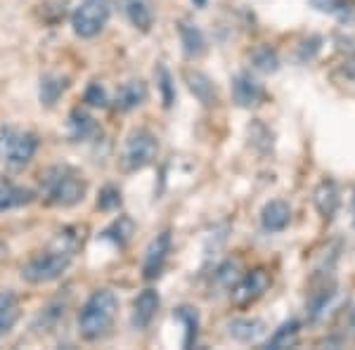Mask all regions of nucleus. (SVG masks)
<instances>
[{"mask_svg":"<svg viewBox=\"0 0 355 350\" xmlns=\"http://www.w3.org/2000/svg\"><path fill=\"white\" fill-rule=\"evenodd\" d=\"M119 313V298L112 289H97L78 313V331L85 341H100L110 334Z\"/></svg>","mask_w":355,"mask_h":350,"instance_id":"1","label":"nucleus"},{"mask_svg":"<svg viewBox=\"0 0 355 350\" xmlns=\"http://www.w3.org/2000/svg\"><path fill=\"white\" fill-rule=\"evenodd\" d=\"M85 192H88V185H85L83 175L69 166H55L43 177V197L62 209L81 204Z\"/></svg>","mask_w":355,"mask_h":350,"instance_id":"2","label":"nucleus"},{"mask_svg":"<svg viewBox=\"0 0 355 350\" xmlns=\"http://www.w3.org/2000/svg\"><path fill=\"white\" fill-rule=\"evenodd\" d=\"M71 261H73L71 249H64V246L43 251V254L33 256L31 261L21 268V279L28 284H50L67 272Z\"/></svg>","mask_w":355,"mask_h":350,"instance_id":"3","label":"nucleus"},{"mask_svg":"<svg viewBox=\"0 0 355 350\" xmlns=\"http://www.w3.org/2000/svg\"><path fill=\"white\" fill-rule=\"evenodd\" d=\"M38 152V137L28 130L17 128H0V161L21 168L36 157Z\"/></svg>","mask_w":355,"mask_h":350,"instance_id":"4","label":"nucleus"},{"mask_svg":"<svg viewBox=\"0 0 355 350\" xmlns=\"http://www.w3.org/2000/svg\"><path fill=\"white\" fill-rule=\"evenodd\" d=\"M112 17V0H81L71 15V28L78 38H95Z\"/></svg>","mask_w":355,"mask_h":350,"instance_id":"5","label":"nucleus"},{"mask_svg":"<svg viewBox=\"0 0 355 350\" xmlns=\"http://www.w3.org/2000/svg\"><path fill=\"white\" fill-rule=\"evenodd\" d=\"M159 157V140L152 130L137 128L128 137H125L123 154H121V164L128 173L142 170L147 166H152Z\"/></svg>","mask_w":355,"mask_h":350,"instance_id":"6","label":"nucleus"},{"mask_svg":"<svg viewBox=\"0 0 355 350\" xmlns=\"http://www.w3.org/2000/svg\"><path fill=\"white\" fill-rule=\"evenodd\" d=\"M171 246H173V237H171V229H164L157 237L152 239L150 246L145 251V261H142V274L145 279H157L164 272V265L168 261Z\"/></svg>","mask_w":355,"mask_h":350,"instance_id":"7","label":"nucleus"},{"mask_svg":"<svg viewBox=\"0 0 355 350\" xmlns=\"http://www.w3.org/2000/svg\"><path fill=\"white\" fill-rule=\"evenodd\" d=\"M268 286H270V274L259 268V270H254V272L244 274V277L232 286V301L237 303V306H249V303H254L256 298H261L266 294Z\"/></svg>","mask_w":355,"mask_h":350,"instance_id":"8","label":"nucleus"},{"mask_svg":"<svg viewBox=\"0 0 355 350\" xmlns=\"http://www.w3.org/2000/svg\"><path fill=\"white\" fill-rule=\"evenodd\" d=\"M159 308H162V296H159L157 289H145L140 291L133 303V315H130V322L137 331L150 329L152 322L157 320Z\"/></svg>","mask_w":355,"mask_h":350,"instance_id":"9","label":"nucleus"},{"mask_svg":"<svg viewBox=\"0 0 355 350\" xmlns=\"http://www.w3.org/2000/svg\"><path fill=\"white\" fill-rule=\"evenodd\" d=\"M232 97L239 107L251 109V107L261 105L263 97H266V90H263V85L256 81L251 73L242 71L232 78Z\"/></svg>","mask_w":355,"mask_h":350,"instance_id":"10","label":"nucleus"},{"mask_svg":"<svg viewBox=\"0 0 355 350\" xmlns=\"http://www.w3.org/2000/svg\"><path fill=\"white\" fill-rule=\"evenodd\" d=\"M291 222V206L282 199H272L263 206L261 211V227L270 234H277L282 229H287Z\"/></svg>","mask_w":355,"mask_h":350,"instance_id":"11","label":"nucleus"},{"mask_svg":"<svg viewBox=\"0 0 355 350\" xmlns=\"http://www.w3.org/2000/svg\"><path fill=\"white\" fill-rule=\"evenodd\" d=\"M119 3H121L123 15L128 17V21L137 31H142V33L152 31L154 19H157L152 0H119Z\"/></svg>","mask_w":355,"mask_h":350,"instance_id":"12","label":"nucleus"},{"mask_svg":"<svg viewBox=\"0 0 355 350\" xmlns=\"http://www.w3.org/2000/svg\"><path fill=\"white\" fill-rule=\"evenodd\" d=\"M178 33H180L182 50H185V55L190 57V60H199V57L206 55L209 45H206V36H204L202 28H199L197 24L182 19L180 24H178Z\"/></svg>","mask_w":355,"mask_h":350,"instance_id":"13","label":"nucleus"},{"mask_svg":"<svg viewBox=\"0 0 355 350\" xmlns=\"http://www.w3.org/2000/svg\"><path fill=\"white\" fill-rule=\"evenodd\" d=\"M21 317L19 296L12 289H0V336L10 334Z\"/></svg>","mask_w":355,"mask_h":350,"instance_id":"14","label":"nucleus"},{"mask_svg":"<svg viewBox=\"0 0 355 350\" xmlns=\"http://www.w3.org/2000/svg\"><path fill=\"white\" fill-rule=\"evenodd\" d=\"M147 83L140 81V78H133V81H125L121 88H119L116 93V109H121V112H130V109L145 105L147 100Z\"/></svg>","mask_w":355,"mask_h":350,"instance_id":"15","label":"nucleus"},{"mask_svg":"<svg viewBox=\"0 0 355 350\" xmlns=\"http://www.w3.org/2000/svg\"><path fill=\"white\" fill-rule=\"evenodd\" d=\"M227 334L239 343L259 341V338L266 334V322L259 317H237L227 324Z\"/></svg>","mask_w":355,"mask_h":350,"instance_id":"16","label":"nucleus"},{"mask_svg":"<svg viewBox=\"0 0 355 350\" xmlns=\"http://www.w3.org/2000/svg\"><path fill=\"white\" fill-rule=\"evenodd\" d=\"M313 202H315V209L320 211V216L324 218V220H331L336 213V209H339V187L334 185L331 180H324L320 182V187L315 189L313 194Z\"/></svg>","mask_w":355,"mask_h":350,"instance_id":"17","label":"nucleus"},{"mask_svg":"<svg viewBox=\"0 0 355 350\" xmlns=\"http://www.w3.org/2000/svg\"><path fill=\"white\" fill-rule=\"evenodd\" d=\"M187 88L192 90V95L202 102L204 107H214L218 102V93H216V85L206 73L202 71H187L185 73Z\"/></svg>","mask_w":355,"mask_h":350,"instance_id":"18","label":"nucleus"},{"mask_svg":"<svg viewBox=\"0 0 355 350\" xmlns=\"http://www.w3.org/2000/svg\"><path fill=\"white\" fill-rule=\"evenodd\" d=\"M36 194L28 187H19V185H10V182H3L0 185V213L12 209H21V206L31 204Z\"/></svg>","mask_w":355,"mask_h":350,"instance_id":"19","label":"nucleus"},{"mask_svg":"<svg viewBox=\"0 0 355 350\" xmlns=\"http://www.w3.org/2000/svg\"><path fill=\"white\" fill-rule=\"evenodd\" d=\"M69 135H71L73 142H88L90 137L97 135V123L93 116H88L81 109L71 112L69 116Z\"/></svg>","mask_w":355,"mask_h":350,"instance_id":"20","label":"nucleus"},{"mask_svg":"<svg viewBox=\"0 0 355 350\" xmlns=\"http://www.w3.org/2000/svg\"><path fill=\"white\" fill-rule=\"evenodd\" d=\"M313 8L339 21H355V0H313Z\"/></svg>","mask_w":355,"mask_h":350,"instance_id":"21","label":"nucleus"},{"mask_svg":"<svg viewBox=\"0 0 355 350\" xmlns=\"http://www.w3.org/2000/svg\"><path fill=\"white\" fill-rule=\"evenodd\" d=\"M67 78L60 76V73H48V76L41 78V102L43 105H55L60 100V95L67 90Z\"/></svg>","mask_w":355,"mask_h":350,"instance_id":"22","label":"nucleus"},{"mask_svg":"<svg viewBox=\"0 0 355 350\" xmlns=\"http://www.w3.org/2000/svg\"><path fill=\"white\" fill-rule=\"evenodd\" d=\"M299 331H301L299 320H289V322H284L279 329H275V334L270 336V341L266 343V348H289L291 343L296 341Z\"/></svg>","mask_w":355,"mask_h":350,"instance_id":"23","label":"nucleus"},{"mask_svg":"<svg viewBox=\"0 0 355 350\" xmlns=\"http://www.w3.org/2000/svg\"><path fill=\"white\" fill-rule=\"evenodd\" d=\"M251 62H254V69H259L263 73H275L279 69V57L270 45H259L251 53Z\"/></svg>","mask_w":355,"mask_h":350,"instance_id":"24","label":"nucleus"},{"mask_svg":"<svg viewBox=\"0 0 355 350\" xmlns=\"http://www.w3.org/2000/svg\"><path fill=\"white\" fill-rule=\"evenodd\" d=\"M133 229H135L133 220H130V218H125V216H121L119 220H114V222H112V227H107V229H105V234H102V237H105V239H112V242L116 244V246H123V244L130 239Z\"/></svg>","mask_w":355,"mask_h":350,"instance_id":"25","label":"nucleus"},{"mask_svg":"<svg viewBox=\"0 0 355 350\" xmlns=\"http://www.w3.org/2000/svg\"><path fill=\"white\" fill-rule=\"evenodd\" d=\"M334 294H336L334 289H322V291H318V294L311 298V303H308V313H311L313 320H318L320 315H322L324 310H327L329 301L334 298Z\"/></svg>","mask_w":355,"mask_h":350,"instance_id":"26","label":"nucleus"},{"mask_svg":"<svg viewBox=\"0 0 355 350\" xmlns=\"http://www.w3.org/2000/svg\"><path fill=\"white\" fill-rule=\"evenodd\" d=\"M178 317L185 322V326H187V336H185V346L190 348L192 343H194V338H197V326H199V317H197V313H194L192 308H180L178 310Z\"/></svg>","mask_w":355,"mask_h":350,"instance_id":"27","label":"nucleus"},{"mask_svg":"<svg viewBox=\"0 0 355 350\" xmlns=\"http://www.w3.org/2000/svg\"><path fill=\"white\" fill-rule=\"evenodd\" d=\"M85 102L90 107H107L110 105V97H107V90L100 83L93 81L88 85V90H85Z\"/></svg>","mask_w":355,"mask_h":350,"instance_id":"28","label":"nucleus"},{"mask_svg":"<svg viewBox=\"0 0 355 350\" xmlns=\"http://www.w3.org/2000/svg\"><path fill=\"white\" fill-rule=\"evenodd\" d=\"M97 204H100L102 209H114V206L121 204V194H119V189L107 187L105 192H102V197H100V202H97Z\"/></svg>","mask_w":355,"mask_h":350,"instance_id":"29","label":"nucleus"},{"mask_svg":"<svg viewBox=\"0 0 355 350\" xmlns=\"http://www.w3.org/2000/svg\"><path fill=\"white\" fill-rule=\"evenodd\" d=\"M159 76H162V88H164V100H166V107H171L173 105V93H171V76H168V71L162 67L159 69Z\"/></svg>","mask_w":355,"mask_h":350,"instance_id":"30","label":"nucleus"},{"mask_svg":"<svg viewBox=\"0 0 355 350\" xmlns=\"http://www.w3.org/2000/svg\"><path fill=\"white\" fill-rule=\"evenodd\" d=\"M351 326H353V331H355V310H353V317H351Z\"/></svg>","mask_w":355,"mask_h":350,"instance_id":"31","label":"nucleus"},{"mask_svg":"<svg viewBox=\"0 0 355 350\" xmlns=\"http://www.w3.org/2000/svg\"><path fill=\"white\" fill-rule=\"evenodd\" d=\"M353 225H355V199H353Z\"/></svg>","mask_w":355,"mask_h":350,"instance_id":"32","label":"nucleus"}]
</instances>
